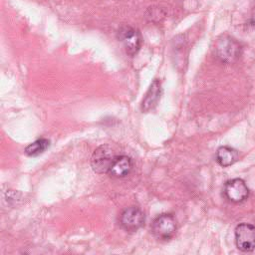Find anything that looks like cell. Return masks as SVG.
I'll use <instances>...</instances> for the list:
<instances>
[{
    "mask_svg": "<svg viewBox=\"0 0 255 255\" xmlns=\"http://www.w3.org/2000/svg\"><path fill=\"white\" fill-rule=\"evenodd\" d=\"M151 231L158 240L167 241L171 239L176 232L175 218L169 213L158 215L151 224Z\"/></svg>",
    "mask_w": 255,
    "mask_h": 255,
    "instance_id": "6da1fadb",
    "label": "cell"
},
{
    "mask_svg": "<svg viewBox=\"0 0 255 255\" xmlns=\"http://www.w3.org/2000/svg\"><path fill=\"white\" fill-rule=\"evenodd\" d=\"M215 52L218 59L224 63H233L241 55L240 44L229 36H222L216 43Z\"/></svg>",
    "mask_w": 255,
    "mask_h": 255,
    "instance_id": "7a4b0ae2",
    "label": "cell"
},
{
    "mask_svg": "<svg viewBox=\"0 0 255 255\" xmlns=\"http://www.w3.org/2000/svg\"><path fill=\"white\" fill-rule=\"evenodd\" d=\"M114 149L110 145H101L95 149L91 157V165L97 173H108L114 159L116 158Z\"/></svg>",
    "mask_w": 255,
    "mask_h": 255,
    "instance_id": "3957f363",
    "label": "cell"
},
{
    "mask_svg": "<svg viewBox=\"0 0 255 255\" xmlns=\"http://www.w3.org/2000/svg\"><path fill=\"white\" fill-rule=\"evenodd\" d=\"M118 39L129 56L135 55L141 46L140 33L130 26H122L118 31Z\"/></svg>",
    "mask_w": 255,
    "mask_h": 255,
    "instance_id": "277c9868",
    "label": "cell"
},
{
    "mask_svg": "<svg viewBox=\"0 0 255 255\" xmlns=\"http://www.w3.org/2000/svg\"><path fill=\"white\" fill-rule=\"evenodd\" d=\"M235 243L239 250L250 252L255 249V226L240 223L235 228Z\"/></svg>",
    "mask_w": 255,
    "mask_h": 255,
    "instance_id": "5b68a950",
    "label": "cell"
},
{
    "mask_svg": "<svg viewBox=\"0 0 255 255\" xmlns=\"http://www.w3.org/2000/svg\"><path fill=\"white\" fill-rule=\"evenodd\" d=\"M144 213L137 206H129L120 215V224L127 231H136L144 224Z\"/></svg>",
    "mask_w": 255,
    "mask_h": 255,
    "instance_id": "8992f818",
    "label": "cell"
},
{
    "mask_svg": "<svg viewBox=\"0 0 255 255\" xmlns=\"http://www.w3.org/2000/svg\"><path fill=\"white\" fill-rule=\"evenodd\" d=\"M223 193L229 201L238 203L244 201L248 197L249 189L244 180L241 178H234L225 183Z\"/></svg>",
    "mask_w": 255,
    "mask_h": 255,
    "instance_id": "52a82bcc",
    "label": "cell"
},
{
    "mask_svg": "<svg viewBox=\"0 0 255 255\" xmlns=\"http://www.w3.org/2000/svg\"><path fill=\"white\" fill-rule=\"evenodd\" d=\"M132 168V160L128 155H117L114 159L108 174L115 178H123L127 176Z\"/></svg>",
    "mask_w": 255,
    "mask_h": 255,
    "instance_id": "ba28073f",
    "label": "cell"
},
{
    "mask_svg": "<svg viewBox=\"0 0 255 255\" xmlns=\"http://www.w3.org/2000/svg\"><path fill=\"white\" fill-rule=\"evenodd\" d=\"M160 95H161V85H160V82L155 79L149 86L141 102L142 112H148L152 110L156 106L158 100L160 99Z\"/></svg>",
    "mask_w": 255,
    "mask_h": 255,
    "instance_id": "9c48e42d",
    "label": "cell"
},
{
    "mask_svg": "<svg viewBox=\"0 0 255 255\" xmlns=\"http://www.w3.org/2000/svg\"><path fill=\"white\" fill-rule=\"evenodd\" d=\"M238 151L230 146H220L216 151V161L223 167L232 165L238 160Z\"/></svg>",
    "mask_w": 255,
    "mask_h": 255,
    "instance_id": "30bf717a",
    "label": "cell"
},
{
    "mask_svg": "<svg viewBox=\"0 0 255 255\" xmlns=\"http://www.w3.org/2000/svg\"><path fill=\"white\" fill-rule=\"evenodd\" d=\"M50 145V140L47 138H39L37 140H35L34 142L28 144L25 149L24 152L26 155L28 156H37L41 153H43Z\"/></svg>",
    "mask_w": 255,
    "mask_h": 255,
    "instance_id": "8fae6325",
    "label": "cell"
},
{
    "mask_svg": "<svg viewBox=\"0 0 255 255\" xmlns=\"http://www.w3.org/2000/svg\"><path fill=\"white\" fill-rule=\"evenodd\" d=\"M250 23H251V26L255 29V9L253 10L252 14H251V18H250Z\"/></svg>",
    "mask_w": 255,
    "mask_h": 255,
    "instance_id": "7c38bea8",
    "label": "cell"
}]
</instances>
